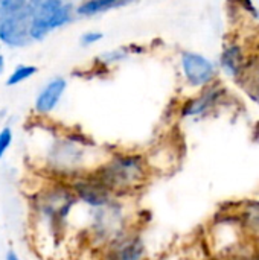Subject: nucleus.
I'll use <instances>...</instances> for the list:
<instances>
[{
	"mask_svg": "<svg viewBox=\"0 0 259 260\" xmlns=\"http://www.w3.org/2000/svg\"><path fill=\"white\" fill-rule=\"evenodd\" d=\"M150 172L143 155L121 152L102 160L90 174L113 195L127 197L145 187Z\"/></svg>",
	"mask_w": 259,
	"mask_h": 260,
	"instance_id": "nucleus-1",
	"label": "nucleus"
},
{
	"mask_svg": "<svg viewBox=\"0 0 259 260\" xmlns=\"http://www.w3.org/2000/svg\"><path fill=\"white\" fill-rule=\"evenodd\" d=\"M119 200L121 197L104 207L90 209L89 233L92 241L99 245V250L127 230H130V227L127 225L125 207Z\"/></svg>",
	"mask_w": 259,
	"mask_h": 260,
	"instance_id": "nucleus-2",
	"label": "nucleus"
},
{
	"mask_svg": "<svg viewBox=\"0 0 259 260\" xmlns=\"http://www.w3.org/2000/svg\"><path fill=\"white\" fill-rule=\"evenodd\" d=\"M72 6L63 3V0H49L38 9L32 11L31 38L41 40L50 30L70 21Z\"/></svg>",
	"mask_w": 259,
	"mask_h": 260,
	"instance_id": "nucleus-3",
	"label": "nucleus"
},
{
	"mask_svg": "<svg viewBox=\"0 0 259 260\" xmlns=\"http://www.w3.org/2000/svg\"><path fill=\"white\" fill-rule=\"evenodd\" d=\"M147 245L139 232L127 230L101 248V260H148Z\"/></svg>",
	"mask_w": 259,
	"mask_h": 260,
	"instance_id": "nucleus-4",
	"label": "nucleus"
},
{
	"mask_svg": "<svg viewBox=\"0 0 259 260\" xmlns=\"http://www.w3.org/2000/svg\"><path fill=\"white\" fill-rule=\"evenodd\" d=\"M31 21L32 12L27 6H23L21 9L8 15H3L0 18V40L12 47L26 46L32 40L29 32Z\"/></svg>",
	"mask_w": 259,
	"mask_h": 260,
	"instance_id": "nucleus-5",
	"label": "nucleus"
},
{
	"mask_svg": "<svg viewBox=\"0 0 259 260\" xmlns=\"http://www.w3.org/2000/svg\"><path fill=\"white\" fill-rule=\"evenodd\" d=\"M182 67L186 81L192 87H203L209 84L215 76L214 64L200 53L185 52L182 56Z\"/></svg>",
	"mask_w": 259,
	"mask_h": 260,
	"instance_id": "nucleus-6",
	"label": "nucleus"
},
{
	"mask_svg": "<svg viewBox=\"0 0 259 260\" xmlns=\"http://www.w3.org/2000/svg\"><path fill=\"white\" fill-rule=\"evenodd\" d=\"M66 81L63 78H55L52 79L37 96L35 99V111L38 114H49L55 110V107L58 105L61 96L66 91Z\"/></svg>",
	"mask_w": 259,
	"mask_h": 260,
	"instance_id": "nucleus-7",
	"label": "nucleus"
},
{
	"mask_svg": "<svg viewBox=\"0 0 259 260\" xmlns=\"http://www.w3.org/2000/svg\"><path fill=\"white\" fill-rule=\"evenodd\" d=\"M218 91H206L205 94L198 96L197 99L189 101L185 107H183V116L185 117H195V116H202L205 114L208 110H211L217 101Z\"/></svg>",
	"mask_w": 259,
	"mask_h": 260,
	"instance_id": "nucleus-8",
	"label": "nucleus"
},
{
	"mask_svg": "<svg viewBox=\"0 0 259 260\" xmlns=\"http://www.w3.org/2000/svg\"><path fill=\"white\" fill-rule=\"evenodd\" d=\"M238 216L243 224V229L247 230L252 236L259 238V200H252L246 203Z\"/></svg>",
	"mask_w": 259,
	"mask_h": 260,
	"instance_id": "nucleus-9",
	"label": "nucleus"
},
{
	"mask_svg": "<svg viewBox=\"0 0 259 260\" xmlns=\"http://www.w3.org/2000/svg\"><path fill=\"white\" fill-rule=\"evenodd\" d=\"M121 2L122 0H87L78 6L76 12L79 15H95V14L104 12L110 8H114Z\"/></svg>",
	"mask_w": 259,
	"mask_h": 260,
	"instance_id": "nucleus-10",
	"label": "nucleus"
},
{
	"mask_svg": "<svg viewBox=\"0 0 259 260\" xmlns=\"http://www.w3.org/2000/svg\"><path fill=\"white\" fill-rule=\"evenodd\" d=\"M223 69L226 70V73L235 76L240 73V62H241V52L240 47L237 46H231L224 50L223 53Z\"/></svg>",
	"mask_w": 259,
	"mask_h": 260,
	"instance_id": "nucleus-11",
	"label": "nucleus"
},
{
	"mask_svg": "<svg viewBox=\"0 0 259 260\" xmlns=\"http://www.w3.org/2000/svg\"><path fill=\"white\" fill-rule=\"evenodd\" d=\"M37 73V67L35 66H18L8 78L6 81V85L12 87V85H17L23 81H26L27 78H31L32 75Z\"/></svg>",
	"mask_w": 259,
	"mask_h": 260,
	"instance_id": "nucleus-12",
	"label": "nucleus"
},
{
	"mask_svg": "<svg viewBox=\"0 0 259 260\" xmlns=\"http://www.w3.org/2000/svg\"><path fill=\"white\" fill-rule=\"evenodd\" d=\"M26 6V0H0V17L15 12Z\"/></svg>",
	"mask_w": 259,
	"mask_h": 260,
	"instance_id": "nucleus-13",
	"label": "nucleus"
},
{
	"mask_svg": "<svg viewBox=\"0 0 259 260\" xmlns=\"http://www.w3.org/2000/svg\"><path fill=\"white\" fill-rule=\"evenodd\" d=\"M12 139H14V134H12L11 128L5 126V128L0 129V160L8 152V149H9V146L12 143Z\"/></svg>",
	"mask_w": 259,
	"mask_h": 260,
	"instance_id": "nucleus-14",
	"label": "nucleus"
},
{
	"mask_svg": "<svg viewBox=\"0 0 259 260\" xmlns=\"http://www.w3.org/2000/svg\"><path fill=\"white\" fill-rule=\"evenodd\" d=\"M101 38H102V34H101V32H87V34L82 35L81 43H82L84 46H87V44H93V43L99 41Z\"/></svg>",
	"mask_w": 259,
	"mask_h": 260,
	"instance_id": "nucleus-15",
	"label": "nucleus"
},
{
	"mask_svg": "<svg viewBox=\"0 0 259 260\" xmlns=\"http://www.w3.org/2000/svg\"><path fill=\"white\" fill-rule=\"evenodd\" d=\"M49 0H29V3L26 5L27 8H29V11L32 12V11H35V9H38L40 6H43L44 3H47Z\"/></svg>",
	"mask_w": 259,
	"mask_h": 260,
	"instance_id": "nucleus-16",
	"label": "nucleus"
},
{
	"mask_svg": "<svg viewBox=\"0 0 259 260\" xmlns=\"http://www.w3.org/2000/svg\"><path fill=\"white\" fill-rule=\"evenodd\" d=\"M6 260H20V257L17 256V253L14 250H9L8 254H6Z\"/></svg>",
	"mask_w": 259,
	"mask_h": 260,
	"instance_id": "nucleus-17",
	"label": "nucleus"
},
{
	"mask_svg": "<svg viewBox=\"0 0 259 260\" xmlns=\"http://www.w3.org/2000/svg\"><path fill=\"white\" fill-rule=\"evenodd\" d=\"M3 67H5V61H3V56L0 55V73L3 72Z\"/></svg>",
	"mask_w": 259,
	"mask_h": 260,
	"instance_id": "nucleus-18",
	"label": "nucleus"
}]
</instances>
